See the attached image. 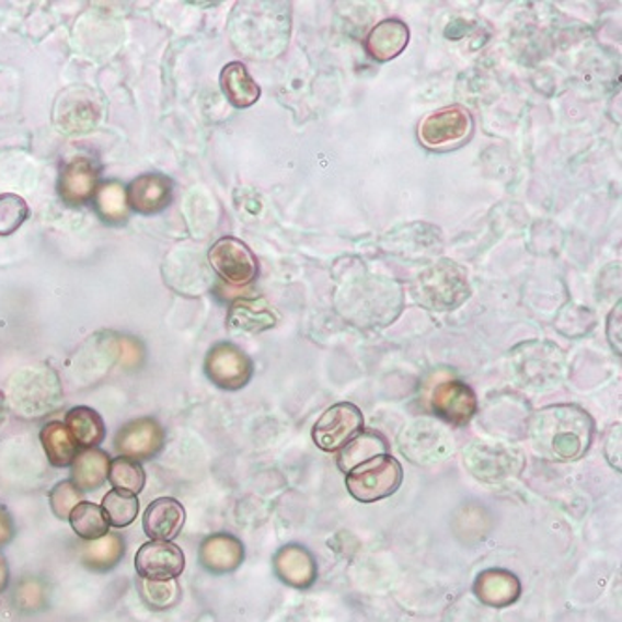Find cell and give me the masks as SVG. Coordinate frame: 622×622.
<instances>
[{
	"label": "cell",
	"mask_w": 622,
	"mask_h": 622,
	"mask_svg": "<svg viewBox=\"0 0 622 622\" xmlns=\"http://www.w3.org/2000/svg\"><path fill=\"white\" fill-rule=\"evenodd\" d=\"M529 428L537 454L552 462H574L589 449L595 425L581 407L560 404L534 413Z\"/></svg>",
	"instance_id": "6da1fadb"
},
{
	"label": "cell",
	"mask_w": 622,
	"mask_h": 622,
	"mask_svg": "<svg viewBox=\"0 0 622 622\" xmlns=\"http://www.w3.org/2000/svg\"><path fill=\"white\" fill-rule=\"evenodd\" d=\"M412 293L428 311H454L470 298L468 274L457 262H438L415 279Z\"/></svg>",
	"instance_id": "7a4b0ae2"
},
{
	"label": "cell",
	"mask_w": 622,
	"mask_h": 622,
	"mask_svg": "<svg viewBox=\"0 0 622 622\" xmlns=\"http://www.w3.org/2000/svg\"><path fill=\"white\" fill-rule=\"evenodd\" d=\"M402 479L404 471L401 462L383 452L349 470L346 488L357 502L376 503L393 496L401 488Z\"/></svg>",
	"instance_id": "3957f363"
},
{
	"label": "cell",
	"mask_w": 622,
	"mask_h": 622,
	"mask_svg": "<svg viewBox=\"0 0 622 622\" xmlns=\"http://www.w3.org/2000/svg\"><path fill=\"white\" fill-rule=\"evenodd\" d=\"M515 375L520 385L531 389H550L557 385L565 369V357L553 344H521L512 352Z\"/></svg>",
	"instance_id": "277c9868"
},
{
	"label": "cell",
	"mask_w": 622,
	"mask_h": 622,
	"mask_svg": "<svg viewBox=\"0 0 622 622\" xmlns=\"http://www.w3.org/2000/svg\"><path fill=\"white\" fill-rule=\"evenodd\" d=\"M419 140L430 150L457 148L473 134V118L462 105L444 107L419 124Z\"/></svg>",
	"instance_id": "5b68a950"
},
{
	"label": "cell",
	"mask_w": 622,
	"mask_h": 622,
	"mask_svg": "<svg viewBox=\"0 0 622 622\" xmlns=\"http://www.w3.org/2000/svg\"><path fill=\"white\" fill-rule=\"evenodd\" d=\"M362 433V413L356 404L341 402L327 407L312 428L318 449L337 452Z\"/></svg>",
	"instance_id": "8992f818"
},
{
	"label": "cell",
	"mask_w": 622,
	"mask_h": 622,
	"mask_svg": "<svg viewBox=\"0 0 622 622\" xmlns=\"http://www.w3.org/2000/svg\"><path fill=\"white\" fill-rule=\"evenodd\" d=\"M204 370L208 380L224 389V391H238L245 388L253 378V359L232 343H219L208 352Z\"/></svg>",
	"instance_id": "52a82bcc"
},
{
	"label": "cell",
	"mask_w": 622,
	"mask_h": 622,
	"mask_svg": "<svg viewBox=\"0 0 622 622\" xmlns=\"http://www.w3.org/2000/svg\"><path fill=\"white\" fill-rule=\"evenodd\" d=\"M208 261L216 274L232 286L251 285L258 275V261L253 251L232 235H224L211 245Z\"/></svg>",
	"instance_id": "ba28073f"
},
{
	"label": "cell",
	"mask_w": 622,
	"mask_h": 622,
	"mask_svg": "<svg viewBox=\"0 0 622 622\" xmlns=\"http://www.w3.org/2000/svg\"><path fill=\"white\" fill-rule=\"evenodd\" d=\"M165 428L152 417H140L122 426L115 438V449L120 457L131 460H152L165 447Z\"/></svg>",
	"instance_id": "9c48e42d"
},
{
	"label": "cell",
	"mask_w": 622,
	"mask_h": 622,
	"mask_svg": "<svg viewBox=\"0 0 622 622\" xmlns=\"http://www.w3.org/2000/svg\"><path fill=\"white\" fill-rule=\"evenodd\" d=\"M135 571L140 579H150V581L178 579L185 571L184 552L172 542L150 540L147 544H142L135 555Z\"/></svg>",
	"instance_id": "30bf717a"
},
{
	"label": "cell",
	"mask_w": 622,
	"mask_h": 622,
	"mask_svg": "<svg viewBox=\"0 0 622 622\" xmlns=\"http://www.w3.org/2000/svg\"><path fill=\"white\" fill-rule=\"evenodd\" d=\"M465 465L470 468L471 473L486 481V483H496L502 479L518 473L521 470L520 454L512 449L505 447H489V445H471L468 452H464Z\"/></svg>",
	"instance_id": "8fae6325"
},
{
	"label": "cell",
	"mask_w": 622,
	"mask_h": 622,
	"mask_svg": "<svg viewBox=\"0 0 622 622\" xmlns=\"http://www.w3.org/2000/svg\"><path fill=\"white\" fill-rule=\"evenodd\" d=\"M433 410L438 417L454 426H465L475 417L476 396L464 381H441L433 391Z\"/></svg>",
	"instance_id": "7c38bea8"
},
{
	"label": "cell",
	"mask_w": 622,
	"mask_h": 622,
	"mask_svg": "<svg viewBox=\"0 0 622 622\" xmlns=\"http://www.w3.org/2000/svg\"><path fill=\"white\" fill-rule=\"evenodd\" d=\"M100 166L90 158H76L68 161L60 172L58 193L64 203L83 206L95 197L100 187Z\"/></svg>",
	"instance_id": "4fadbf2b"
},
{
	"label": "cell",
	"mask_w": 622,
	"mask_h": 622,
	"mask_svg": "<svg viewBox=\"0 0 622 622\" xmlns=\"http://www.w3.org/2000/svg\"><path fill=\"white\" fill-rule=\"evenodd\" d=\"M277 322L279 314L264 298L238 299L230 306L227 316L229 330L240 335H258L275 327Z\"/></svg>",
	"instance_id": "5bb4252c"
},
{
	"label": "cell",
	"mask_w": 622,
	"mask_h": 622,
	"mask_svg": "<svg viewBox=\"0 0 622 622\" xmlns=\"http://www.w3.org/2000/svg\"><path fill=\"white\" fill-rule=\"evenodd\" d=\"M172 198V182L163 174H142L127 187L129 208L140 216L165 210Z\"/></svg>",
	"instance_id": "9a60e30c"
},
{
	"label": "cell",
	"mask_w": 622,
	"mask_h": 622,
	"mask_svg": "<svg viewBox=\"0 0 622 622\" xmlns=\"http://www.w3.org/2000/svg\"><path fill=\"white\" fill-rule=\"evenodd\" d=\"M185 508L174 497H159L142 516V529L150 540L171 542L184 529Z\"/></svg>",
	"instance_id": "2e32d148"
},
{
	"label": "cell",
	"mask_w": 622,
	"mask_h": 622,
	"mask_svg": "<svg viewBox=\"0 0 622 622\" xmlns=\"http://www.w3.org/2000/svg\"><path fill=\"white\" fill-rule=\"evenodd\" d=\"M200 565L211 574H229L242 565L245 557L242 540L235 539L234 534L216 533L204 539L200 544Z\"/></svg>",
	"instance_id": "e0dca14e"
},
{
	"label": "cell",
	"mask_w": 622,
	"mask_h": 622,
	"mask_svg": "<svg viewBox=\"0 0 622 622\" xmlns=\"http://www.w3.org/2000/svg\"><path fill=\"white\" fill-rule=\"evenodd\" d=\"M521 584L512 572L494 568L476 578L475 595L489 608H507L520 598Z\"/></svg>",
	"instance_id": "ac0fdd59"
},
{
	"label": "cell",
	"mask_w": 622,
	"mask_h": 622,
	"mask_svg": "<svg viewBox=\"0 0 622 622\" xmlns=\"http://www.w3.org/2000/svg\"><path fill=\"white\" fill-rule=\"evenodd\" d=\"M275 572L285 584L307 589L316 579V563L303 546H286L277 552L274 560Z\"/></svg>",
	"instance_id": "d6986e66"
},
{
	"label": "cell",
	"mask_w": 622,
	"mask_h": 622,
	"mask_svg": "<svg viewBox=\"0 0 622 622\" xmlns=\"http://www.w3.org/2000/svg\"><path fill=\"white\" fill-rule=\"evenodd\" d=\"M410 42V28L401 20L381 21L370 31L367 53L378 62H388L399 57Z\"/></svg>",
	"instance_id": "ffe728a7"
},
{
	"label": "cell",
	"mask_w": 622,
	"mask_h": 622,
	"mask_svg": "<svg viewBox=\"0 0 622 622\" xmlns=\"http://www.w3.org/2000/svg\"><path fill=\"white\" fill-rule=\"evenodd\" d=\"M71 468V483L76 484L81 492H92L102 488L107 483L111 457L102 449H84L77 452Z\"/></svg>",
	"instance_id": "44dd1931"
},
{
	"label": "cell",
	"mask_w": 622,
	"mask_h": 622,
	"mask_svg": "<svg viewBox=\"0 0 622 622\" xmlns=\"http://www.w3.org/2000/svg\"><path fill=\"white\" fill-rule=\"evenodd\" d=\"M222 94L234 107L247 108L258 102L261 87L242 62H230L221 71Z\"/></svg>",
	"instance_id": "7402d4cb"
},
{
	"label": "cell",
	"mask_w": 622,
	"mask_h": 622,
	"mask_svg": "<svg viewBox=\"0 0 622 622\" xmlns=\"http://www.w3.org/2000/svg\"><path fill=\"white\" fill-rule=\"evenodd\" d=\"M77 445L84 449H95L105 439V423L102 415L89 406L71 407L64 421Z\"/></svg>",
	"instance_id": "603a6c76"
},
{
	"label": "cell",
	"mask_w": 622,
	"mask_h": 622,
	"mask_svg": "<svg viewBox=\"0 0 622 622\" xmlns=\"http://www.w3.org/2000/svg\"><path fill=\"white\" fill-rule=\"evenodd\" d=\"M126 555V540L122 534L107 533L102 539L90 540L81 553L83 565L92 572L113 571Z\"/></svg>",
	"instance_id": "cb8c5ba5"
},
{
	"label": "cell",
	"mask_w": 622,
	"mask_h": 622,
	"mask_svg": "<svg viewBox=\"0 0 622 622\" xmlns=\"http://www.w3.org/2000/svg\"><path fill=\"white\" fill-rule=\"evenodd\" d=\"M39 441H42L49 464L55 468H70L73 464V458L79 452L77 451L79 445L76 444V439L64 423L60 421L47 423L39 433Z\"/></svg>",
	"instance_id": "d4e9b609"
},
{
	"label": "cell",
	"mask_w": 622,
	"mask_h": 622,
	"mask_svg": "<svg viewBox=\"0 0 622 622\" xmlns=\"http://www.w3.org/2000/svg\"><path fill=\"white\" fill-rule=\"evenodd\" d=\"M71 529L76 531L79 539L97 540L108 533V520L103 512L102 505L95 503L81 502L71 510L70 518Z\"/></svg>",
	"instance_id": "484cf974"
},
{
	"label": "cell",
	"mask_w": 622,
	"mask_h": 622,
	"mask_svg": "<svg viewBox=\"0 0 622 622\" xmlns=\"http://www.w3.org/2000/svg\"><path fill=\"white\" fill-rule=\"evenodd\" d=\"M95 208L103 217V221L124 222L129 216V203H127V189L118 182H107L100 185L95 191Z\"/></svg>",
	"instance_id": "4316f807"
},
{
	"label": "cell",
	"mask_w": 622,
	"mask_h": 622,
	"mask_svg": "<svg viewBox=\"0 0 622 622\" xmlns=\"http://www.w3.org/2000/svg\"><path fill=\"white\" fill-rule=\"evenodd\" d=\"M107 481L113 484L115 489L139 496L140 492L145 489V484H147V473L137 460L118 457L111 460Z\"/></svg>",
	"instance_id": "83f0119b"
},
{
	"label": "cell",
	"mask_w": 622,
	"mask_h": 622,
	"mask_svg": "<svg viewBox=\"0 0 622 622\" xmlns=\"http://www.w3.org/2000/svg\"><path fill=\"white\" fill-rule=\"evenodd\" d=\"M103 512L107 516L108 526L116 529H124L131 526L139 516V497L134 494H126L120 489H111L105 494L102 502Z\"/></svg>",
	"instance_id": "f1b7e54d"
},
{
	"label": "cell",
	"mask_w": 622,
	"mask_h": 622,
	"mask_svg": "<svg viewBox=\"0 0 622 622\" xmlns=\"http://www.w3.org/2000/svg\"><path fill=\"white\" fill-rule=\"evenodd\" d=\"M341 457H338V468L348 473L354 470L356 465L367 462L369 458L376 454H383L385 452V441L376 436V434H359L356 439H352L344 449H341Z\"/></svg>",
	"instance_id": "f546056e"
},
{
	"label": "cell",
	"mask_w": 622,
	"mask_h": 622,
	"mask_svg": "<svg viewBox=\"0 0 622 622\" xmlns=\"http://www.w3.org/2000/svg\"><path fill=\"white\" fill-rule=\"evenodd\" d=\"M139 589L145 603L150 610L156 611L171 610L182 597L178 579H165V581L140 579Z\"/></svg>",
	"instance_id": "4dcf8cb0"
},
{
	"label": "cell",
	"mask_w": 622,
	"mask_h": 622,
	"mask_svg": "<svg viewBox=\"0 0 622 622\" xmlns=\"http://www.w3.org/2000/svg\"><path fill=\"white\" fill-rule=\"evenodd\" d=\"M28 217V204L20 195H0V235H10L21 229Z\"/></svg>",
	"instance_id": "1f68e13d"
},
{
	"label": "cell",
	"mask_w": 622,
	"mask_h": 622,
	"mask_svg": "<svg viewBox=\"0 0 622 622\" xmlns=\"http://www.w3.org/2000/svg\"><path fill=\"white\" fill-rule=\"evenodd\" d=\"M81 497H83V492L77 488L71 481L55 484V488L49 492L53 515L57 516L58 520H68L71 510L81 503Z\"/></svg>",
	"instance_id": "d6a6232c"
},
{
	"label": "cell",
	"mask_w": 622,
	"mask_h": 622,
	"mask_svg": "<svg viewBox=\"0 0 622 622\" xmlns=\"http://www.w3.org/2000/svg\"><path fill=\"white\" fill-rule=\"evenodd\" d=\"M15 603L23 611H39L47 606V589L38 578L21 579L15 589Z\"/></svg>",
	"instance_id": "836d02e7"
},
{
	"label": "cell",
	"mask_w": 622,
	"mask_h": 622,
	"mask_svg": "<svg viewBox=\"0 0 622 622\" xmlns=\"http://www.w3.org/2000/svg\"><path fill=\"white\" fill-rule=\"evenodd\" d=\"M115 354L118 356V362L126 369H135L139 367L145 349L140 346L139 341L131 337H120L115 344Z\"/></svg>",
	"instance_id": "e575fe53"
},
{
	"label": "cell",
	"mask_w": 622,
	"mask_h": 622,
	"mask_svg": "<svg viewBox=\"0 0 622 622\" xmlns=\"http://www.w3.org/2000/svg\"><path fill=\"white\" fill-rule=\"evenodd\" d=\"M15 537V521L7 507L0 505V548L7 546Z\"/></svg>",
	"instance_id": "d590c367"
},
{
	"label": "cell",
	"mask_w": 622,
	"mask_h": 622,
	"mask_svg": "<svg viewBox=\"0 0 622 622\" xmlns=\"http://www.w3.org/2000/svg\"><path fill=\"white\" fill-rule=\"evenodd\" d=\"M10 581V568H8L7 557L0 553V592L7 591Z\"/></svg>",
	"instance_id": "8d00e7d4"
}]
</instances>
